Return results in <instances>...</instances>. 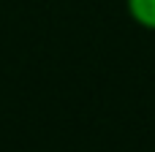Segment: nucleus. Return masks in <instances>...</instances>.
Instances as JSON below:
<instances>
[{
    "instance_id": "f257e3e1",
    "label": "nucleus",
    "mask_w": 155,
    "mask_h": 152,
    "mask_svg": "<svg viewBox=\"0 0 155 152\" xmlns=\"http://www.w3.org/2000/svg\"><path fill=\"white\" fill-rule=\"evenodd\" d=\"M125 11L134 24L155 33V0H125Z\"/></svg>"
}]
</instances>
